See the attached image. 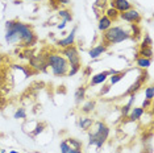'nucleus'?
Segmentation results:
<instances>
[{
	"label": "nucleus",
	"instance_id": "1",
	"mask_svg": "<svg viewBox=\"0 0 154 153\" xmlns=\"http://www.w3.org/2000/svg\"><path fill=\"white\" fill-rule=\"evenodd\" d=\"M5 41L12 45L20 44L29 48L37 42V37L30 25L17 20H8L5 23Z\"/></svg>",
	"mask_w": 154,
	"mask_h": 153
},
{
	"label": "nucleus",
	"instance_id": "2",
	"mask_svg": "<svg viewBox=\"0 0 154 153\" xmlns=\"http://www.w3.org/2000/svg\"><path fill=\"white\" fill-rule=\"evenodd\" d=\"M109 137V127L103 121H94L92 127L88 130V142L90 145H95L99 149L106 144Z\"/></svg>",
	"mask_w": 154,
	"mask_h": 153
},
{
	"label": "nucleus",
	"instance_id": "3",
	"mask_svg": "<svg viewBox=\"0 0 154 153\" xmlns=\"http://www.w3.org/2000/svg\"><path fill=\"white\" fill-rule=\"evenodd\" d=\"M46 58H48V66L51 69V73L55 76L67 75L70 65L63 55L58 53H49L46 54Z\"/></svg>",
	"mask_w": 154,
	"mask_h": 153
},
{
	"label": "nucleus",
	"instance_id": "4",
	"mask_svg": "<svg viewBox=\"0 0 154 153\" xmlns=\"http://www.w3.org/2000/svg\"><path fill=\"white\" fill-rule=\"evenodd\" d=\"M131 36V32H128L127 29H124L122 27H111L109 29H107L106 32H103V38L104 44L109 45V44H120L124 42V41L129 40Z\"/></svg>",
	"mask_w": 154,
	"mask_h": 153
},
{
	"label": "nucleus",
	"instance_id": "5",
	"mask_svg": "<svg viewBox=\"0 0 154 153\" xmlns=\"http://www.w3.org/2000/svg\"><path fill=\"white\" fill-rule=\"evenodd\" d=\"M29 67L34 71H45L49 67L46 54H36L32 55L29 60Z\"/></svg>",
	"mask_w": 154,
	"mask_h": 153
},
{
	"label": "nucleus",
	"instance_id": "6",
	"mask_svg": "<svg viewBox=\"0 0 154 153\" xmlns=\"http://www.w3.org/2000/svg\"><path fill=\"white\" fill-rule=\"evenodd\" d=\"M62 55L67 60L70 67H71V66H80V55H79L78 49H76L74 45H71V46H69V48H65V49L62 50Z\"/></svg>",
	"mask_w": 154,
	"mask_h": 153
},
{
	"label": "nucleus",
	"instance_id": "7",
	"mask_svg": "<svg viewBox=\"0 0 154 153\" xmlns=\"http://www.w3.org/2000/svg\"><path fill=\"white\" fill-rule=\"evenodd\" d=\"M119 19L124 20V21H127L129 24H138L141 21V15H140V12L137 9L131 8L125 12H121L120 15H119Z\"/></svg>",
	"mask_w": 154,
	"mask_h": 153
},
{
	"label": "nucleus",
	"instance_id": "8",
	"mask_svg": "<svg viewBox=\"0 0 154 153\" xmlns=\"http://www.w3.org/2000/svg\"><path fill=\"white\" fill-rule=\"evenodd\" d=\"M149 79V74L146 71H141L140 73V76L137 79H136V82L134 83H132L131 85V87H129L127 91H125V95H131V94H136L138 91L140 89H141V86L145 83L146 81Z\"/></svg>",
	"mask_w": 154,
	"mask_h": 153
},
{
	"label": "nucleus",
	"instance_id": "9",
	"mask_svg": "<svg viewBox=\"0 0 154 153\" xmlns=\"http://www.w3.org/2000/svg\"><path fill=\"white\" fill-rule=\"evenodd\" d=\"M111 4V7H113L117 12H125L128 9L132 8V4L128 2V0H109L108 2Z\"/></svg>",
	"mask_w": 154,
	"mask_h": 153
},
{
	"label": "nucleus",
	"instance_id": "10",
	"mask_svg": "<svg viewBox=\"0 0 154 153\" xmlns=\"http://www.w3.org/2000/svg\"><path fill=\"white\" fill-rule=\"evenodd\" d=\"M75 32H76V28H74V29H72L65 38H62V40L57 41V45H58L59 48H62V49H65V48H69V46H71V45H74V42H75Z\"/></svg>",
	"mask_w": 154,
	"mask_h": 153
},
{
	"label": "nucleus",
	"instance_id": "11",
	"mask_svg": "<svg viewBox=\"0 0 154 153\" xmlns=\"http://www.w3.org/2000/svg\"><path fill=\"white\" fill-rule=\"evenodd\" d=\"M107 52V45L106 44H99V45H96V46H94L92 49H90L88 52V55L92 60H95V58L97 57H100L103 53H106Z\"/></svg>",
	"mask_w": 154,
	"mask_h": 153
},
{
	"label": "nucleus",
	"instance_id": "12",
	"mask_svg": "<svg viewBox=\"0 0 154 153\" xmlns=\"http://www.w3.org/2000/svg\"><path fill=\"white\" fill-rule=\"evenodd\" d=\"M108 76H109V73L107 71H101V73H97V74L92 75V78H91V85L92 86H96V85H101V83H104L108 79Z\"/></svg>",
	"mask_w": 154,
	"mask_h": 153
},
{
	"label": "nucleus",
	"instance_id": "13",
	"mask_svg": "<svg viewBox=\"0 0 154 153\" xmlns=\"http://www.w3.org/2000/svg\"><path fill=\"white\" fill-rule=\"evenodd\" d=\"M143 114H145V110L142 107H132L128 114V117L131 121H137L138 119H141V116Z\"/></svg>",
	"mask_w": 154,
	"mask_h": 153
},
{
	"label": "nucleus",
	"instance_id": "14",
	"mask_svg": "<svg viewBox=\"0 0 154 153\" xmlns=\"http://www.w3.org/2000/svg\"><path fill=\"white\" fill-rule=\"evenodd\" d=\"M112 27V20H109L106 15L99 17V23H97V28H99L100 32H106L107 29H109Z\"/></svg>",
	"mask_w": 154,
	"mask_h": 153
},
{
	"label": "nucleus",
	"instance_id": "15",
	"mask_svg": "<svg viewBox=\"0 0 154 153\" xmlns=\"http://www.w3.org/2000/svg\"><path fill=\"white\" fill-rule=\"evenodd\" d=\"M94 124V119L90 116H83L79 119V127L82 131H88Z\"/></svg>",
	"mask_w": 154,
	"mask_h": 153
},
{
	"label": "nucleus",
	"instance_id": "16",
	"mask_svg": "<svg viewBox=\"0 0 154 153\" xmlns=\"http://www.w3.org/2000/svg\"><path fill=\"white\" fill-rule=\"evenodd\" d=\"M136 64L140 69H148L150 67V65H152V58H145V57H137V60H136Z\"/></svg>",
	"mask_w": 154,
	"mask_h": 153
},
{
	"label": "nucleus",
	"instance_id": "17",
	"mask_svg": "<svg viewBox=\"0 0 154 153\" xmlns=\"http://www.w3.org/2000/svg\"><path fill=\"white\" fill-rule=\"evenodd\" d=\"M127 75V71H117L116 74H113V75H109L108 78H109V85H116L117 82H120L124 76Z\"/></svg>",
	"mask_w": 154,
	"mask_h": 153
},
{
	"label": "nucleus",
	"instance_id": "18",
	"mask_svg": "<svg viewBox=\"0 0 154 153\" xmlns=\"http://www.w3.org/2000/svg\"><path fill=\"white\" fill-rule=\"evenodd\" d=\"M95 107H96V103L94 102V100H88V102H86L82 106V112L90 114V112H92V111L95 110Z\"/></svg>",
	"mask_w": 154,
	"mask_h": 153
},
{
	"label": "nucleus",
	"instance_id": "19",
	"mask_svg": "<svg viewBox=\"0 0 154 153\" xmlns=\"http://www.w3.org/2000/svg\"><path fill=\"white\" fill-rule=\"evenodd\" d=\"M58 16H59V17H62V20H65L66 23L72 21L71 11H69V9H61V11L58 12Z\"/></svg>",
	"mask_w": 154,
	"mask_h": 153
},
{
	"label": "nucleus",
	"instance_id": "20",
	"mask_svg": "<svg viewBox=\"0 0 154 153\" xmlns=\"http://www.w3.org/2000/svg\"><path fill=\"white\" fill-rule=\"evenodd\" d=\"M74 96H75V102H76V103H80L83 99H85V96H86V89H85V87L76 89Z\"/></svg>",
	"mask_w": 154,
	"mask_h": 153
},
{
	"label": "nucleus",
	"instance_id": "21",
	"mask_svg": "<svg viewBox=\"0 0 154 153\" xmlns=\"http://www.w3.org/2000/svg\"><path fill=\"white\" fill-rule=\"evenodd\" d=\"M119 15H120V12H117L116 9L113 8V7H109V8L106 11V16L109 20H117L119 19Z\"/></svg>",
	"mask_w": 154,
	"mask_h": 153
},
{
	"label": "nucleus",
	"instance_id": "22",
	"mask_svg": "<svg viewBox=\"0 0 154 153\" xmlns=\"http://www.w3.org/2000/svg\"><path fill=\"white\" fill-rule=\"evenodd\" d=\"M140 55H141V57H145V58H152V55H153L152 46L141 48V50H140Z\"/></svg>",
	"mask_w": 154,
	"mask_h": 153
},
{
	"label": "nucleus",
	"instance_id": "23",
	"mask_svg": "<svg viewBox=\"0 0 154 153\" xmlns=\"http://www.w3.org/2000/svg\"><path fill=\"white\" fill-rule=\"evenodd\" d=\"M131 29H132L131 36L133 34V37L134 38H138L140 36H141V29H140L138 24H131Z\"/></svg>",
	"mask_w": 154,
	"mask_h": 153
},
{
	"label": "nucleus",
	"instance_id": "24",
	"mask_svg": "<svg viewBox=\"0 0 154 153\" xmlns=\"http://www.w3.org/2000/svg\"><path fill=\"white\" fill-rule=\"evenodd\" d=\"M67 142L70 144V147L71 148H75V149H82V142L79 140H76V139H66Z\"/></svg>",
	"mask_w": 154,
	"mask_h": 153
},
{
	"label": "nucleus",
	"instance_id": "25",
	"mask_svg": "<svg viewBox=\"0 0 154 153\" xmlns=\"http://www.w3.org/2000/svg\"><path fill=\"white\" fill-rule=\"evenodd\" d=\"M13 117H15V119H25V117H26L25 108H19L15 112V115H13Z\"/></svg>",
	"mask_w": 154,
	"mask_h": 153
},
{
	"label": "nucleus",
	"instance_id": "26",
	"mask_svg": "<svg viewBox=\"0 0 154 153\" xmlns=\"http://www.w3.org/2000/svg\"><path fill=\"white\" fill-rule=\"evenodd\" d=\"M154 98V90H153V86H148L145 89V99H149L152 100Z\"/></svg>",
	"mask_w": 154,
	"mask_h": 153
},
{
	"label": "nucleus",
	"instance_id": "27",
	"mask_svg": "<svg viewBox=\"0 0 154 153\" xmlns=\"http://www.w3.org/2000/svg\"><path fill=\"white\" fill-rule=\"evenodd\" d=\"M70 144L67 142V140H63L61 142V145H59V149H61V153H67L70 151Z\"/></svg>",
	"mask_w": 154,
	"mask_h": 153
},
{
	"label": "nucleus",
	"instance_id": "28",
	"mask_svg": "<svg viewBox=\"0 0 154 153\" xmlns=\"http://www.w3.org/2000/svg\"><path fill=\"white\" fill-rule=\"evenodd\" d=\"M152 45H153V40H152V37H150L149 34H145V38H143V41H142L141 48H145V46H152Z\"/></svg>",
	"mask_w": 154,
	"mask_h": 153
},
{
	"label": "nucleus",
	"instance_id": "29",
	"mask_svg": "<svg viewBox=\"0 0 154 153\" xmlns=\"http://www.w3.org/2000/svg\"><path fill=\"white\" fill-rule=\"evenodd\" d=\"M131 108H132V106H129V104H125V106L121 107V115H122V117H127L128 116V114H129V111H131Z\"/></svg>",
	"mask_w": 154,
	"mask_h": 153
},
{
	"label": "nucleus",
	"instance_id": "30",
	"mask_svg": "<svg viewBox=\"0 0 154 153\" xmlns=\"http://www.w3.org/2000/svg\"><path fill=\"white\" fill-rule=\"evenodd\" d=\"M107 3H108V0H95V8L103 9L107 5Z\"/></svg>",
	"mask_w": 154,
	"mask_h": 153
},
{
	"label": "nucleus",
	"instance_id": "31",
	"mask_svg": "<svg viewBox=\"0 0 154 153\" xmlns=\"http://www.w3.org/2000/svg\"><path fill=\"white\" fill-rule=\"evenodd\" d=\"M44 128H45V124H38L36 127V130L33 131V136H37L38 133H41V132L44 131Z\"/></svg>",
	"mask_w": 154,
	"mask_h": 153
},
{
	"label": "nucleus",
	"instance_id": "32",
	"mask_svg": "<svg viewBox=\"0 0 154 153\" xmlns=\"http://www.w3.org/2000/svg\"><path fill=\"white\" fill-rule=\"evenodd\" d=\"M152 107V100H149V99H145L142 102V108L145 110V108H150Z\"/></svg>",
	"mask_w": 154,
	"mask_h": 153
},
{
	"label": "nucleus",
	"instance_id": "33",
	"mask_svg": "<svg viewBox=\"0 0 154 153\" xmlns=\"http://www.w3.org/2000/svg\"><path fill=\"white\" fill-rule=\"evenodd\" d=\"M109 90H111V85H106V86H104V89L100 90V95H106Z\"/></svg>",
	"mask_w": 154,
	"mask_h": 153
},
{
	"label": "nucleus",
	"instance_id": "34",
	"mask_svg": "<svg viewBox=\"0 0 154 153\" xmlns=\"http://www.w3.org/2000/svg\"><path fill=\"white\" fill-rule=\"evenodd\" d=\"M57 28H58V29H61V30H63L65 28H66V21H65V20H62V21L57 25Z\"/></svg>",
	"mask_w": 154,
	"mask_h": 153
},
{
	"label": "nucleus",
	"instance_id": "35",
	"mask_svg": "<svg viewBox=\"0 0 154 153\" xmlns=\"http://www.w3.org/2000/svg\"><path fill=\"white\" fill-rule=\"evenodd\" d=\"M57 3L61 5H67V4H70V0H57Z\"/></svg>",
	"mask_w": 154,
	"mask_h": 153
},
{
	"label": "nucleus",
	"instance_id": "36",
	"mask_svg": "<svg viewBox=\"0 0 154 153\" xmlns=\"http://www.w3.org/2000/svg\"><path fill=\"white\" fill-rule=\"evenodd\" d=\"M67 153H82V149H75V148H70V151Z\"/></svg>",
	"mask_w": 154,
	"mask_h": 153
},
{
	"label": "nucleus",
	"instance_id": "37",
	"mask_svg": "<svg viewBox=\"0 0 154 153\" xmlns=\"http://www.w3.org/2000/svg\"><path fill=\"white\" fill-rule=\"evenodd\" d=\"M3 62H4V55H3V54H0V66L3 65Z\"/></svg>",
	"mask_w": 154,
	"mask_h": 153
},
{
	"label": "nucleus",
	"instance_id": "38",
	"mask_svg": "<svg viewBox=\"0 0 154 153\" xmlns=\"http://www.w3.org/2000/svg\"><path fill=\"white\" fill-rule=\"evenodd\" d=\"M90 73H91V67H87L86 70H85V74H86V75H88Z\"/></svg>",
	"mask_w": 154,
	"mask_h": 153
},
{
	"label": "nucleus",
	"instance_id": "39",
	"mask_svg": "<svg viewBox=\"0 0 154 153\" xmlns=\"http://www.w3.org/2000/svg\"><path fill=\"white\" fill-rule=\"evenodd\" d=\"M8 153H20V152H17V151H9Z\"/></svg>",
	"mask_w": 154,
	"mask_h": 153
},
{
	"label": "nucleus",
	"instance_id": "40",
	"mask_svg": "<svg viewBox=\"0 0 154 153\" xmlns=\"http://www.w3.org/2000/svg\"><path fill=\"white\" fill-rule=\"evenodd\" d=\"M0 153H7V152L4 151V149H0Z\"/></svg>",
	"mask_w": 154,
	"mask_h": 153
},
{
	"label": "nucleus",
	"instance_id": "41",
	"mask_svg": "<svg viewBox=\"0 0 154 153\" xmlns=\"http://www.w3.org/2000/svg\"><path fill=\"white\" fill-rule=\"evenodd\" d=\"M32 2H41V0H32Z\"/></svg>",
	"mask_w": 154,
	"mask_h": 153
}]
</instances>
